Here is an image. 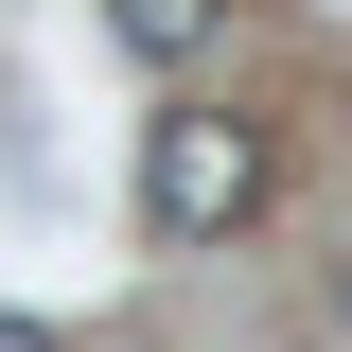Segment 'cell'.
Returning a JSON list of instances; mask_svg holds the SVG:
<instances>
[{"mask_svg": "<svg viewBox=\"0 0 352 352\" xmlns=\"http://www.w3.org/2000/svg\"><path fill=\"white\" fill-rule=\"evenodd\" d=\"M335 335H352V282H335Z\"/></svg>", "mask_w": 352, "mask_h": 352, "instance_id": "4", "label": "cell"}, {"mask_svg": "<svg viewBox=\"0 0 352 352\" xmlns=\"http://www.w3.org/2000/svg\"><path fill=\"white\" fill-rule=\"evenodd\" d=\"M141 212H159L176 247L247 229V212H264V124H247V106H176V124L141 141Z\"/></svg>", "mask_w": 352, "mask_h": 352, "instance_id": "1", "label": "cell"}, {"mask_svg": "<svg viewBox=\"0 0 352 352\" xmlns=\"http://www.w3.org/2000/svg\"><path fill=\"white\" fill-rule=\"evenodd\" d=\"M106 36H124L141 71H194V53L229 36V0H106Z\"/></svg>", "mask_w": 352, "mask_h": 352, "instance_id": "2", "label": "cell"}, {"mask_svg": "<svg viewBox=\"0 0 352 352\" xmlns=\"http://www.w3.org/2000/svg\"><path fill=\"white\" fill-rule=\"evenodd\" d=\"M0 352H53V317H0Z\"/></svg>", "mask_w": 352, "mask_h": 352, "instance_id": "3", "label": "cell"}]
</instances>
